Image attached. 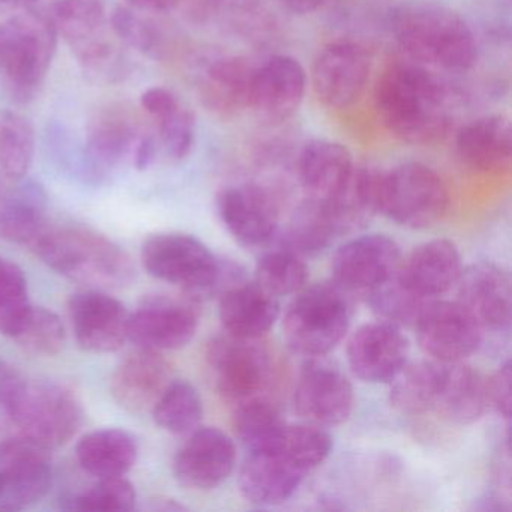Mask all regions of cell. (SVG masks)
Segmentation results:
<instances>
[{
    "instance_id": "cell-1",
    "label": "cell",
    "mask_w": 512,
    "mask_h": 512,
    "mask_svg": "<svg viewBox=\"0 0 512 512\" xmlns=\"http://www.w3.org/2000/svg\"><path fill=\"white\" fill-rule=\"evenodd\" d=\"M331 451L332 437L325 428L286 424L271 445L247 452L239 470L242 496L259 506L286 502Z\"/></svg>"
},
{
    "instance_id": "cell-2",
    "label": "cell",
    "mask_w": 512,
    "mask_h": 512,
    "mask_svg": "<svg viewBox=\"0 0 512 512\" xmlns=\"http://www.w3.org/2000/svg\"><path fill=\"white\" fill-rule=\"evenodd\" d=\"M374 106L383 127L410 145H430L451 125L445 85L419 64H395L377 80Z\"/></svg>"
},
{
    "instance_id": "cell-3",
    "label": "cell",
    "mask_w": 512,
    "mask_h": 512,
    "mask_svg": "<svg viewBox=\"0 0 512 512\" xmlns=\"http://www.w3.org/2000/svg\"><path fill=\"white\" fill-rule=\"evenodd\" d=\"M28 248L53 271L88 289H127L136 278L130 254L91 227L47 221Z\"/></svg>"
},
{
    "instance_id": "cell-4",
    "label": "cell",
    "mask_w": 512,
    "mask_h": 512,
    "mask_svg": "<svg viewBox=\"0 0 512 512\" xmlns=\"http://www.w3.org/2000/svg\"><path fill=\"white\" fill-rule=\"evenodd\" d=\"M140 257L149 275L181 287L199 304L248 280L238 262L218 259L202 241L185 233L152 235L143 242Z\"/></svg>"
},
{
    "instance_id": "cell-5",
    "label": "cell",
    "mask_w": 512,
    "mask_h": 512,
    "mask_svg": "<svg viewBox=\"0 0 512 512\" xmlns=\"http://www.w3.org/2000/svg\"><path fill=\"white\" fill-rule=\"evenodd\" d=\"M31 10L64 38L95 82L119 83L130 74V59L113 41L103 0H35Z\"/></svg>"
},
{
    "instance_id": "cell-6",
    "label": "cell",
    "mask_w": 512,
    "mask_h": 512,
    "mask_svg": "<svg viewBox=\"0 0 512 512\" xmlns=\"http://www.w3.org/2000/svg\"><path fill=\"white\" fill-rule=\"evenodd\" d=\"M391 26L398 46L419 65L466 71L478 58L472 29L457 11L446 5H403L392 16Z\"/></svg>"
},
{
    "instance_id": "cell-7",
    "label": "cell",
    "mask_w": 512,
    "mask_h": 512,
    "mask_svg": "<svg viewBox=\"0 0 512 512\" xmlns=\"http://www.w3.org/2000/svg\"><path fill=\"white\" fill-rule=\"evenodd\" d=\"M58 34L34 10L0 23V88L19 104L37 97L58 49Z\"/></svg>"
},
{
    "instance_id": "cell-8",
    "label": "cell",
    "mask_w": 512,
    "mask_h": 512,
    "mask_svg": "<svg viewBox=\"0 0 512 512\" xmlns=\"http://www.w3.org/2000/svg\"><path fill=\"white\" fill-rule=\"evenodd\" d=\"M353 296L329 281L299 290L283 317L287 346L307 358L326 356L349 331Z\"/></svg>"
},
{
    "instance_id": "cell-9",
    "label": "cell",
    "mask_w": 512,
    "mask_h": 512,
    "mask_svg": "<svg viewBox=\"0 0 512 512\" xmlns=\"http://www.w3.org/2000/svg\"><path fill=\"white\" fill-rule=\"evenodd\" d=\"M449 191L442 176L422 163H406L382 172L380 214L409 229H430L443 220Z\"/></svg>"
},
{
    "instance_id": "cell-10",
    "label": "cell",
    "mask_w": 512,
    "mask_h": 512,
    "mask_svg": "<svg viewBox=\"0 0 512 512\" xmlns=\"http://www.w3.org/2000/svg\"><path fill=\"white\" fill-rule=\"evenodd\" d=\"M83 422L85 409L73 389L29 380L11 436L52 452L70 442Z\"/></svg>"
},
{
    "instance_id": "cell-11",
    "label": "cell",
    "mask_w": 512,
    "mask_h": 512,
    "mask_svg": "<svg viewBox=\"0 0 512 512\" xmlns=\"http://www.w3.org/2000/svg\"><path fill=\"white\" fill-rule=\"evenodd\" d=\"M218 394L232 407L269 397L274 382V361L260 340L218 335L206 350Z\"/></svg>"
},
{
    "instance_id": "cell-12",
    "label": "cell",
    "mask_w": 512,
    "mask_h": 512,
    "mask_svg": "<svg viewBox=\"0 0 512 512\" xmlns=\"http://www.w3.org/2000/svg\"><path fill=\"white\" fill-rule=\"evenodd\" d=\"M199 319V302L185 293L148 296L131 313L130 341L157 352L182 349L196 335Z\"/></svg>"
},
{
    "instance_id": "cell-13",
    "label": "cell",
    "mask_w": 512,
    "mask_h": 512,
    "mask_svg": "<svg viewBox=\"0 0 512 512\" xmlns=\"http://www.w3.org/2000/svg\"><path fill=\"white\" fill-rule=\"evenodd\" d=\"M353 404L352 383L340 367L326 361L325 356L308 358L295 388L299 418L317 427H337L352 415Z\"/></svg>"
},
{
    "instance_id": "cell-14",
    "label": "cell",
    "mask_w": 512,
    "mask_h": 512,
    "mask_svg": "<svg viewBox=\"0 0 512 512\" xmlns=\"http://www.w3.org/2000/svg\"><path fill=\"white\" fill-rule=\"evenodd\" d=\"M415 329L419 347L439 362L466 361L478 352L485 334L460 302L437 299L425 305Z\"/></svg>"
},
{
    "instance_id": "cell-15",
    "label": "cell",
    "mask_w": 512,
    "mask_h": 512,
    "mask_svg": "<svg viewBox=\"0 0 512 512\" xmlns=\"http://www.w3.org/2000/svg\"><path fill=\"white\" fill-rule=\"evenodd\" d=\"M68 316L74 338L85 352H118L130 340V311L104 290L74 293L68 301Z\"/></svg>"
},
{
    "instance_id": "cell-16",
    "label": "cell",
    "mask_w": 512,
    "mask_h": 512,
    "mask_svg": "<svg viewBox=\"0 0 512 512\" xmlns=\"http://www.w3.org/2000/svg\"><path fill=\"white\" fill-rule=\"evenodd\" d=\"M371 59L364 47L349 41L326 46L311 70L314 94L329 109L358 103L370 82Z\"/></svg>"
},
{
    "instance_id": "cell-17",
    "label": "cell",
    "mask_w": 512,
    "mask_h": 512,
    "mask_svg": "<svg viewBox=\"0 0 512 512\" xmlns=\"http://www.w3.org/2000/svg\"><path fill=\"white\" fill-rule=\"evenodd\" d=\"M403 254L386 235H365L338 248L331 263L332 281L349 295H367L395 275Z\"/></svg>"
},
{
    "instance_id": "cell-18",
    "label": "cell",
    "mask_w": 512,
    "mask_h": 512,
    "mask_svg": "<svg viewBox=\"0 0 512 512\" xmlns=\"http://www.w3.org/2000/svg\"><path fill=\"white\" fill-rule=\"evenodd\" d=\"M52 482L50 452L11 436L0 442V512L38 502Z\"/></svg>"
},
{
    "instance_id": "cell-19",
    "label": "cell",
    "mask_w": 512,
    "mask_h": 512,
    "mask_svg": "<svg viewBox=\"0 0 512 512\" xmlns=\"http://www.w3.org/2000/svg\"><path fill=\"white\" fill-rule=\"evenodd\" d=\"M218 214L230 235L247 248H266L280 232V212L259 185L227 187L217 197Z\"/></svg>"
},
{
    "instance_id": "cell-20",
    "label": "cell",
    "mask_w": 512,
    "mask_h": 512,
    "mask_svg": "<svg viewBox=\"0 0 512 512\" xmlns=\"http://www.w3.org/2000/svg\"><path fill=\"white\" fill-rule=\"evenodd\" d=\"M410 343L403 329L377 320L356 329L347 343V362L358 379L389 383L409 362Z\"/></svg>"
},
{
    "instance_id": "cell-21",
    "label": "cell",
    "mask_w": 512,
    "mask_h": 512,
    "mask_svg": "<svg viewBox=\"0 0 512 512\" xmlns=\"http://www.w3.org/2000/svg\"><path fill=\"white\" fill-rule=\"evenodd\" d=\"M236 464V446L232 437L218 428H197L188 434L173 461L179 484L197 491L220 487Z\"/></svg>"
},
{
    "instance_id": "cell-22",
    "label": "cell",
    "mask_w": 512,
    "mask_h": 512,
    "mask_svg": "<svg viewBox=\"0 0 512 512\" xmlns=\"http://www.w3.org/2000/svg\"><path fill=\"white\" fill-rule=\"evenodd\" d=\"M455 287L457 301L475 317L482 331H509L511 281L500 266L479 262L463 268Z\"/></svg>"
},
{
    "instance_id": "cell-23",
    "label": "cell",
    "mask_w": 512,
    "mask_h": 512,
    "mask_svg": "<svg viewBox=\"0 0 512 512\" xmlns=\"http://www.w3.org/2000/svg\"><path fill=\"white\" fill-rule=\"evenodd\" d=\"M305 89L304 67L290 56H274L256 67L250 110L262 121L284 122L301 107Z\"/></svg>"
},
{
    "instance_id": "cell-24",
    "label": "cell",
    "mask_w": 512,
    "mask_h": 512,
    "mask_svg": "<svg viewBox=\"0 0 512 512\" xmlns=\"http://www.w3.org/2000/svg\"><path fill=\"white\" fill-rule=\"evenodd\" d=\"M170 382L172 367L163 352L137 347L119 362L110 389L122 409L140 415L151 412Z\"/></svg>"
},
{
    "instance_id": "cell-25",
    "label": "cell",
    "mask_w": 512,
    "mask_h": 512,
    "mask_svg": "<svg viewBox=\"0 0 512 512\" xmlns=\"http://www.w3.org/2000/svg\"><path fill=\"white\" fill-rule=\"evenodd\" d=\"M145 133L122 110L110 109L98 113L89 125L85 140L94 184L106 181L113 170L124 164H133L134 152Z\"/></svg>"
},
{
    "instance_id": "cell-26",
    "label": "cell",
    "mask_w": 512,
    "mask_h": 512,
    "mask_svg": "<svg viewBox=\"0 0 512 512\" xmlns=\"http://www.w3.org/2000/svg\"><path fill=\"white\" fill-rule=\"evenodd\" d=\"M461 272L457 245L448 239H434L401 259L397 277L415 295L431 301L455 287Z\"/></svg>"
},
{
    "instance_id": "cell-27",
    "label": "cell",
    "mask_w": 512,
    "mask_h": 512,
    "mask_svg": "<svg viewBox=\"0 0 512 512\" xmlns=\"http://www.w3.org/2000/svg\"><path fill=\"white\" fill-rule=\"evenodd\" d=\"M256 65L239 56L212 62L199 83L200 101L212 115L232 119L250 110Z\"/></svg>"
},
{
    "instance_id": "cell-28",
    "label": "cell",
    "mask_w": 512,
    "mask_h": 512,
    "mask_svg": "<svg viewBox=\"0 0 512 512\" xmlns=\"http://www.w3.org/2000/svg\"><path fill=\"white\" fill-rule=\"evenodd\" d=\"M218 313L226 334L260 340L277 322L280 302L259 284L247 280L220 296Z\"/></svg>"
},
{
    "instance_id": "cell-29",
    "label": "cell",
    "mask_w": 512,
    "mask_h": 512,
    "mask_svg": "<svg viewBox=\"0 0 512 512\" xmlns=\"http://www.w3.org/2000/svg\"><path fill=\"white\" fill-rule=\"evenodd\" d=\"M455 149L461 163L475 172L508 170L512 160L511 122L502 115L475 119L458 131Z\"/></svg>"
},
{
    "instance_id": "cell-30",
    "label": "cell",
    "mask_w": 512,
    "mask_h": 512,
    "mask_svg": "<svg viewBox=\"0 0 512 512\" xmlns=\"http://www.w3.org/2000/svg\"><path fill=\"white\" fill-rule=\"evenodd\" d=\"M47 221L46 191L38 182L0 178V239L28 247Z\"/></svg>"
},
{
    "instance_id": "cell-31",
    "label": "cell",
    "mask_w": 512,
    "mask_h": 512,
    "mask_svg": "<svg viewBox=\"0 0 512 512\" xmlns=\"http://www.w3.org/2000/svg\"><path fill=\"white\" fill-rule=\"evenodd\" d=\"M355 161L346 146L329 140L308 143L299 158V181L307 199L329 202L349 181Z\"/></svg>"
},
{
    "instance_id": "cell-32",
    "label": "cell",
    "mask_w": 512,
    "mask_h": 512,
    "mask_svg": "<svg viewBox=\"0 0 512 512\" xmlns=\"http://www.w3.org/2000/svg\"><path fill=\"white\" fill-rule=\"evenodd\" d=\"M488 407L487 379L463 362H443L442 385L434 413L457 425L478 421Z\"/></svg>"
},
{
    "instance_id": "cell-33",
    "label": "cell",
    "mask_w": 512,
    "mask_h": 512,
    "mask_svg": "<svg viewBox=\"0 0 512 512\" xmlns=\"http://www.w3.org/2000/svg\"><path fill=\"white\" fill-rule=\"evenodd\" d=\"M137 455L136 439L119 428L92 431L76 446L79 466L97 479L127 475L136 464Z\"/></svg>"
},
{
    "instance_id": "cell-34",
    "label": "cell",
    "mask_w": 512,
    "mask_h": 512,
    "mask_svg": "<svg viewBox=\"0 0 512 512\" xmlns=\"http://www.w3.org/2000/svg\"><path fill=\"white\" fill-rule=\"evenodd\" d=\"M382 172L355 166L343 190L326 202L340 236L364 229L380 214Z\"/></svg>"
},
{
    "instance_id": "cell-35",
    "label": "cell",
    "mask_w": 512,
    "mask_h": 512,
    "mask_svg": "<svg viewBox=\"0 0 512 512\" xmlns=\"http://www.w3.org/2000/svg\"><path fill=\"white\" fill-rule=\"evenodd\" d=\"M443 362L434 359L407 362L389 382V401L398 412L424 415L433 412L442 385Z\"/></svg>"
},
{
    "instance_id": "cell-36",
    "label": "cell",
    "mask_w": 512,
    "mask_h": 512,
    "mask_svg": "<svg viewBox=\"0 0 512 512\" xmlns=\"http://www.w3.org/2000/svg\"><path fill=\"white\" fill-rule=\"evenodd\" d=\"M340 236L326 203L307 199L295 209L284 232L275 241L301 256L322 253Z\"/></svg>"
},
{
    "instance_id": "cell-37",
    "label": "cell",
    "mask_w": 512,
    "mask_h": 512,
    "mask_svg": "<svg viewBox=\"0 0 512 512\" xmlns=\"http://www.w3.org/2000/svg\"><path fill=\"white\" fill-rule=\"evenodd\" d=\"M149 14L148 11L122 5L110 14V28L125 46L155 61H163L172 52V38Z\"/></svg>"
},
{
    "instance_id": "cell-38",
    "label": "cell",
    "mask_w": 512,
    "mask_h": 512,
    "mask_svg": "<svg viewBox=\"0 0 512 512\" xmlns=\"http://www.w3.org/2000/svg\"><path fill=\"white\" fill-rule=\"evenodd\" d=\"M266 248L269 250L257 262L254 283L275 298L296 295L304 289L307 286L308 266L301 254L278 241Z\"/></svg>"
},
{
    "instance_id": "cell-39",
    "label": "cell",
    "mask_w": 512,
    "mask_h": 512,
    "mask_svg": "<svg viewBox=\"0 0 512 512\" xmlns=\"http://www.w3.org/2000/svg\"><path fill=\"white\" fill-rule=\"evenodd\" d=\"M35 155V131L29 119L13 110H0V178H26Z\"/></svg>"
},
{
    "instance_id": "cell-40",
    "label": "cell",
    "mask_w": 512,
    "mask_h": 512,
    "mask_svg": "<svg viewBox=\"0 0 512 512\" xmlns=\"http://www.w3.org/2000/svg\"><path fill=\"white\" fill-rule=\"evenodd\" d=\"M158 427L175 436H188L200 427L203 404L197 389L187 380H172L152 407Z\"/></svg>"
},
{
    "instance_id": "cell-41",
    "label": "cell",
    "mask_w": 512,
    "mask_h": 512,
    "mask_svg": "<svg viewBox=\"0 0 512 512\" xmlns=\"http://www.w3.org/2000/svg\"><path fill=\"white\" fill-rule=\"evenodd\" d=\"M286 421L271 397H260L233 407V428L245 451L271 445Z\"/></svg>"
},
{
    "instance_id": "cell-42",
    "label": "cell",
    "mask_w": 512,
    "mask_h": 512,
    "mask_svg": "<svg viewBox=\"0 0 512 512\" xmlns=\"http://www.w3.org/2000/svg\"><path fill=\"white\" fill-rule=\"evenodd\" d=\"M365 299L379 320L392 323L401 329L415 328L416 320L421 316L425 305L430 302L407 289L398 280L397 272L385 283L370 290Z\"/></svg>"
},
{
    "instance_id": "cell-43",
    "label": "cell",
    "mask_w": 512,
    "mask_h": 512,
    "mask_svg": "<svg viewBox=\"0 0 512 512\" xmlns=\"http://www.w3.org/2000/svg\"><path fill=\"white\" fill-rule=\"evenodd\" d=\"M11 340L32 356H55L65 344V328L58 314L32 305Z\"/></svg>"
},
{
    "instance_id": "cell-44",
    "label": "cell",
    "mask_w": 512,
    "mask_h": 512,
    "mask_svg": "<svg viewBox=\"0 0 512 512\" xmlns=\"http://www.w3.org/2000/svg\"><path fill=\"white\" fill-rule=\"evenodd\" d=\"M31 307L25 272L0 256V335L13 337Z\"/></svg>"
},
{
    "instance_id": "cell-45",
    "label": "cell",
    "mask_w": 512,
    "mask_h": 512,
    "mask_svg": "<svg viewBox=\"0 0 512 512\" xmlns=\"http://www.w3.org/2000/svg\"><path fill=\"white\" fill-rule=\"evenodd\" d=\"M64 508L70 511H131L136 508L137 493L125 476L100 478L94 485L65 500Z\"/></svg>"
},
{
    "instance_id": "cell-46",
    "label": "cell",
    "mask_w": 512,
    "mask_h": 512,
    "mask_svg": "<svg viewBox=\"0 0 512 512\" xmlns=\"http://www.w3.org/2000/svg\"><path fill=\"white\" fill-rule=\"evenodd\" d=\"M46 148L52 160L65 172L94 184L85 142H80L65 125L52 124L46 131Z\"/></svg>"
},
{
    "instance_id": "cell-47",
    "label": "cell",
    "mask_w": 512,
    "mask_h": 512,
    "mask_svg": "<svg viewBox=\"0 0 512 512\" xmlns=\"http://www.w3.org/2000/svg\"><path fill=\"white\" fill-rule=\"evenodd\" d=\"M154 122L157 125L158 148L170 160H184L190 154L196 136V121L190 109L181 103L172 112Z\"/></svg>"
},
{
    "instance_id": "cell-48",
    "label": "cell",
    "mask_w": 512,
    "mask_h": 512,
    "mask_svg": "<svg viewBox=\"0 0 512 512\" xmlns=\"http://www.w3.org/2000/svg\"><path fill=\"white\" fill-rule=\"evenodd\" d=\"M28 382L19 368L0 359V434L13 431Z\"/></svg>"
},
{
    "instance_id": "cell-49",
    "label": "cell",
    "mask_w": 512,
    "mask_h": 512,
    "mask_svg": "<svg viewBox=\"0 0 512 512\" xmlns=\"http://www.w3.org/2000/svg\"><path fill=\"white\" fill-rule=\"evenodd\" d=\"M511 361L503 362L487 379L488 407H493L502 418L511 416Z\"/></svg>"
},
{
    "instance_id": "cell-50",
    "label": "cell",
    "mask_w": 512,
    "mask_h": 512,
    "mask_svg": "<svg viewBox=\"0 0 512 512\" xmlns=\"http://www.w3.org/2000/svg\"><path fill=\"white\" fill-rule=\"evenodd\" d=\"M179 104L181 101L178 100V97L164 88L148 89L140 97V106L154 121L172 112Z\"/></svg>"
},
{
    "instance_id": "cell-51",
    "label": "cell",
    "mask_w": 512,
    "mask_h": 512,
    "mask_svg": "<svg viewBox=\"0 0 512 512\" xmlns=\"http://www.w3.org/2000/svg\"><path fill=\"white\" fill-rule=\"evenodd\" d=\"M184 0H127L130 7L137 10L148 11V13H167L181 7Z\"/></svg>"
},
{
    "instance_id": "cell-52",
    "label": "cell",
    "mask_w": 512,
    "mask_h": 512,
    "mask_svg": "<svg viewBox=\"0 0 512 512\" xmlns=\"http://www.w3.org/2000/svg\"><path fill=\"white\" fill-rule=\"evenodd\" d=\"M292 13L311 14L325 5L326 0H281Z\"/></svg>"
},
{
    "instance_id": "cell-53",
    "label": "cell",
    "mask_w": 512,
    "mask_h": 512,
    "mask_svg": "<svg viewBox=\"0 0 512 512\" xmlns=\"http://www.w3.org/2000/svg\"><path fill=\"white\" fill-rule=\"evenodd\" d=\"M35 0H0V13L13 14L29 10Z\"/></svg>"
},
{
    "instance_id": "cell-54",
    "label": "cell",
    "mask_w": 512,
    "mask_h": 512,
    "mask_svg": "<svg viewBox=\"0 0 512 512\" xmlns=\"http://www.w3.org/2000/svg\"><path fill=\"white\" fill-rule=\"evenodd\" d=\"M475 509H481V511H508L509 508L503 505L502 499L499 500V497L485 496L479 499Z\"/></svg>"
}]
</instances>
